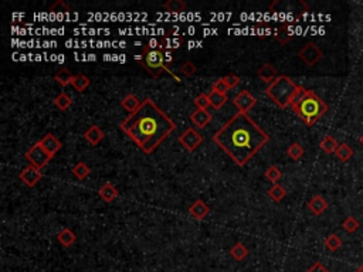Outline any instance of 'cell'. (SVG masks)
<instances>
[{
  "mask_svg": "<svg viewBox=\"0 0 363 272\" xmlns=\"http://www.w3.org/2000/svg\"><path fill=\"white\" fill-rule=\"evenodd\" d=\"M121 104H122V106H124V108H125V109L128 111V112L134 113V112H136L138 109H139V106H141V104H142V102H141L139 99L136 98L134 94H128V95H127L125 98L122 99Z\"/></svg>",
  "mask_w": 363,
  "mask_h": 272,
  "instance_id": "19",
  "label": "cell"
},
{
  "mask_svg": "<svg viewBox=\"0 0 363 272\" xmlns=\"http://www.w3.org/2000/svg\"><path fill=\"white\" fill-rule=\"evenodd\" d=\"M90 167L87 166L84 162H80V163H77L76 166L73 167V174L76 176L77 179H80V180H84L88 174H90Z\"/></svg>",
  "mask_w": 363,
  "mask_h": 272,
  "instance_id": "31",
  "label": "cell"
},
{
  "mask_svg": "<svg viewBox=\"0 0 363 272\" xmlns=\"http://www.w3.org/2000/svg\"><path fill=\"white\" fill-rule=\"evenodd\" d=\"M324 244H325V247L328 249H329V251L335 252V251H338V249H339L340 247H342V240L339 238V235L329 234L325 238Z\"/></svg>",
  "mask_w": 363,
  "mask_h": 272,
  "instance_id": "26",
  "label": "cell"
},
{
  "mask_svg": "<svg viewBox=\"0 0 363 272\" xmlns=\"http://www.w3.org/2000/svg\"><path fill=\"white\" fill-rule=\"evenodd\" d=\"M291 109L307 123V126H312L325 115L328 105L314 91L307 90L299 85L291 102Z\"/></svg>",
  "mask_w": 363,
  "mask_h": 272,
  "instance_id": "3",
  "label": "cell"
},
{
  "mask_svg": "<svg viewBox=\"0 0 363 272\" xmlns=\"http://www.w3.org/2000/svg\"><path fill=\"white\" fill-rule=\"evenodd\" d=\"M319 148L322 149V151L328 153V155H332L336 152V149L339 148V144L333 139L331 135H326L322 141H321V144H319Z\"/></svg>",
  "mask_w": 363,
  "mask_h": 272,
  "instance_id": "20",
  "label": "cell"
},
{
  "mask_svg": "<svg viewBox=\"0 0 363 272\" xmlns=\"http://www.w3.org/2000/svg\"><path fill=\"white\" fill-rule=\"evenodd\" d=\"M304 153H305V151H304L302 145L301 144H296V142H295V144L288 146L287 155L292 159V160H299V159L304 156Z\"/></svg>",
  "mask_w": 363,
  "mask_h": 272,
  "instance_id": "27",
  "label": "cell"
},
{
  "mask_svg": "<svg viewBox=\"0 0 363 272\" xmlns=\"http://www.w3.org/2000/svg\"><path fill=\"white\" fill-rule=\"evenodd\" d=\"M296 84L287 76H280L277 80H274L271 84H268L265 95L271 99L272 102L280 108H287L291 106L292 98L298 91Z\"/></svg>",
  "mask_w": 363,
  "mask_h": 272,
  "instance_id": "4",
  "label": "cell"
},
{
  "mask_svg": "<svg viewBox=\"0 0 363 272\" xmlns=\"http://www.w3.org/2000/svg\"><path fill=\"white\" fill-rule=\"evenodd\" d=\"M19 177H20V180H22L23 183L26 184V186H29V187H34L38 181L41 180L43 173H41V170H40L38 167L29 165V166L23 169L22 173L19 174Z\"/></svg>",
  "mask_w": 363,
  "mask_h": 272,
  "instance_id": "10",
  "label": "cell"
},
{
  "mask_svg": "<svg viewBox=\"0 0 363 272\" xmlns=\"http://www.w3.org/2000/svg\"><path fill=\"white\" fill-rule=\"evenodd\" d=\"M359 141H360V144H362V145H363V135H362V136H360V138H359Z\"/></svg>",
  "mask_w": 363,
  "mask_h": 272,
  "instance_id": "42",
  "label": "cell"
},
{
  "mask_svg": "<svg viewBox=\"0 0 363 272\" xmlns=\"http://www.w3.org/2000/svg\"><path fill=\"white\" fill-rule=\"evenodd\" d=\"M223 81L226 83V85L228 87V90L230 88H234V87H237L238 84H240V78L237 76H233V74H230V76H227L223 78Z\"/></svg>",
  "mask_w": 363,
  "mask_h": 272,
  "instance_id": "39",
  "label": "cell"
},
{
  "mask_svg": "<svg viewBox=\"0 0 363 272\" xmlns=\"http://www.w3.org/2000/svg\"><path fill=\"white\" fill-rule=\"evenodd\" d=\"M291 37H292V34L288 29V26H281L280 29L277 30V34H275V38L280 41L281 44H287L288 41L291 40Z\"/></svg>",
  "mask_w": 363,
  "mask_h": 272,
  "instance_id": "32",
  "label": "cell"
},
{
  "mask_svg": "<svg viewBox=\"0 0 363 272\" xmlns=\"http://www.w3.org/2000/svg\"><path fill=\"white\" fill-rule=\"evenodd\" d=\"M233 104L238 109V112L247 113L251 108H254V105L257 104V99L250 91L244 90L235 95L234 99H233Z\"/></svg>",
  "mask_w": 363,
  "mask_h": 272,
  "instance_id": "8",
  "label": "cell"
},
{
  "mask_svg": "<svg viewBox=\"0 0 363 272\" xmlns=\"http://www.w3.org/2000/svg\"><path fill=\"white\" fill-rule=\"evenodd\" d=\"M209 101H210V106L214 108V109H220L221 106L224 105L227 102V95H223V94H219V92H209Z\"/></svg>",
  "mask_w": 363,
  "mask_h": 272,
  "instance_id": "24",
  "label": "cell"
},
{
  "mask_svg": "<svg viewBox=\"0 0 363 272\" xmlns=\"http://www.w3.org/2000/svg\"><path fill=\"white\" fill-rule=\"evenodd\" d=\"M165 54L162 53L160 50H149L146 51L145 48V62H142V65L145 67L146 71H149L153 77L160 76L162 71H166L170 73L166 67H165ZM172 74V73H170Z\"/></svg>",
  "mask_w": 363,
  "mask_h": 272,
  "instance_id": "5",
  "label": "cell"
},
{
  "mask_svg": "<svg viewBox=\"0 0 363 272\" xmlns=\"http://www.w3.org/2000/svg\"><path fill=\"white\" fill-rule=\"evenodd\" d=\"M307 272H329V269H328V268H326L325 265L322 264V262H319V261H318V262H315V264L312 265V266H311L310 269H308Z\"/></svg>",
  "mask_w": 363,
  "mask_h": 272,
  "instance_id": "40",
  "label": "cell"
},
{
  "mask_svg": "<svg viewBox=\"0 0 363 272\" xmlns=\"http://www.w3.org/2000/svg\"><path fill=\"white\" fill-rule=\"evenodd\" d=\"M163 8L169 10V12H173V13H177V12H185L186 9V5L180 2V0H169L163 5Z\"/></svg>",
  "mask_w": 363,
  "mask_h": 272,
  "instance_id": "33",
  "label": "cell"
},
{
  "mask_svg": "<svg viewBox=\"0 0 363 272\" xmlns=\"http://www.w3.org/2000/svg\"><path fill=\"white\" fill-rule=\"evenodd\" d=\"M119 128L141 151L151 155L167 136L173 133L176 123L152 99L146 98L136 112L122 121Z\"/></svg>",
  "mask_w": 363,
  "mask_h": 272,
  "instance_id": "2",
  "label": "cell"
},
{
  "mask_svg": "<svg viewBox=\"0 0 363 272\" xmlns=\"http://www.w3.org/2000/svg\"><path fill=\"white\" fill-rule=\"evenodd\" d=\"M179 142L183 148H186L189 152H193L203 142V136L200 135L195 128H188L179 138Z\"/></svg>",
  "mask_w": 363,
  "mask_h": 272,
  "instance_id": "9",
  "label": "cell"
},
{
  "mask_svg": "<svg viewBox=\"0 0 363 272\" xmlns=\"http://www.w3.org/2000/svg\"><path fill=\"white\" fill-rule=\"evenodd\" d=\"M356 272H363V265H360V266H359V268L356 269Z\"/></svg>",
  "mask_w": 363,
  "mask_h": 272,
  "instance_id": "41",
  "label": "cell"
},
{
  "mask_svg": "<svg viewBox=\"0 0 363 272\" xmlns=\"http://www.w3.org/2000/svg\"><path fill=\"white\" fill-rule=\"evenodd\" d=\"M214 92H219V94H223V95H227V91H228V87L226 85V83L223 81V78L219 80V81H216V83L213 84V90Z\"/></svg>",
  "mask_w": 363,
  "mask_h": 272,
  "instance_id": "38",
  "label": "cell"
},
{
  "mask_svg": "<svg viewBox=\"0 0 363 272\" xmlns=\"http://www.w3.org/2000/svg\"><path fill=\"white\" fill-rule=\"evenodd\" d=\"M118 190H116V187L113 186L112 183H105L101 189H99V196H101V198L104 200V201H106V203H112L113 200L118 197Z\"/></svg>",
  "mask_w": 363,
  "mask_h": 272,
  "instance_id": "16",
  "label": "cell"
},
{
  "mask_svg": "<svg viewBox=\"0 0 363 272\" xmlns=\"http://www.w3.org/2000/svg\"><path fill=\"white\" fill-rule=\"evenodd\" d=\"M230 255L234 258L235 261H243L244 258L249 255V249L243 242H237L230 249Z\"/></svg>",
  "mask_w": 363,
  "mask_h": 272,
  "instance_id": "22",
  "label": "cell"
},
{
  "mask_svg": "<svg viewBox=\"0 0 363 272\" xmlns=\"http://www.w3.org/2000/svg\"><path fill=\"white\" fill-rule=\"evenodd\" d=\"M268 196L271 197L274 201H281L284 197L287 196V190L284 189L281 184H272V187L268 190Z\"/></svg>",
  "mask_w": 363,
  "mask_h": 272,
  "instance_id": "28",
  "label": "cell"
},
{
  "mask_svg": "<svg viewBox=\"0 0 363 272\" xmlns=\"http://www.w3.org/2000/svg\"><path fill=\"white\" fill-rule=\"evenodd\" d=\"M281 176H282V173H281V170L277 166H270L265 170L267 180H270L271 183H274V184H277V181L280 180Z\"/></svg>",
  "mask_w": 363,
  "mask_h": 272,
  "instance_id": "34",
  "label": "cell"
},
{
  "mask_svg": "<svg viewBox=\"0 0 363 272\" xmlns=\"http://www.w3.org/2000/svg\"><path fill=\"white\" fill-rule=\"evenodd\" d=\"M213 142L234 163L244 166L270 142V136L247 113L237 112L214 133Z\"/></svg>",
  "mask_w": 363,
  "mask_h": 272,
  "instance_id": "1",
  "label": "cell"
},
{
  "mask_svg": "<svg viewBox=\"0 0 363 272\" xmlns=\"http://www.w3.org/2000/svg\"><path fill=\"white\" fill-rule=\"evenodd\" d=\"M335 156L339 159L340 162H348L353 158V149L348 144H340L339 148L335 152Z\"/></svg>",
  "mask_w": 363,
  "mask_h": 272,
  "instance_id": "21",
  "label": "cell"
},
{
  "mask_svg": "<svg viewBox=\"0 0 363 272\" xmlns=\"http://www.w3.org/2000/svg\"><path fill=\"white\" fill-rule=\"evenodd\" d=\"M38 144L41 145V148H43L51 158L61 149V142L53 133H47L45 136H43V138L38 141Z\"/></svg>",
  "mask_w": 363,
  "mask_h": 272,
  "instance_id": "11",
  "label": "cell"
},
{
  "mask_svg": "<svg viewBox=\"0 0 363 272\" xmlns=\"http://www.w3.org/2000/svg\"><path fill=\"white\" fill-rule=\"evenodd\" d=\"M190 121L193 122V125L196 128L202 129L209 125V122L212 121V113L207 109H196L195 112L190 115Z\"/></svg>",
  "mask_w": 363,
  "mask_h": 272,
  "instance_id": "12",
  "label": "cell"
},
{
  "mask_svg": "<svg viewBox=\"0 0 363 272\" xmlns=\"http://www.w3.org/2000/svg\"><path fill=\"white\" fill-rule=\"evenodd\" d=\"M209 213H210V207L204 203L203 200H196L195 203L190 206L189 209V214L193 219L197 220V221H200V220H203L206 216H209Z\"/></svg>",
  "mask_w": 363,
  "mask_h": 272,
  "instance_id": "13",
  "label": "cell"
},
{
  "mask_svg": "<svg viewBox=\"0 0 363 272\" xmlns=\"http://www.w3.org/2000/svg\"><path fill=\"white\" fill-rule=\"evenodd\" d=\"M308 209H310L311 212L314 213L315 216H321V214L328 209V201H326L325 198L321 196V194H317V196H314L310 200Z\"/></svg>",
  "mask_w": 363,
  "mask_h": 272,
  "instance_id": "15",
  "label": "cell"
},
{
  "mask_svg": "<svg viewBox=\"0 0 363 272\" xmlns=\"http://www.w3.org/2000/svg\"><path fill=\"white\" fill-rule=\"evenodd\" d=\"M71 85H73L77 91L83 92V91H85L88 87H90V78L87 76H83V74L74 76Z\"/></svg>",
  "mask_w": 363,
  "mask_h": 272,
  "instance_id": "25",
  "label": "cell"
},
{
  "mask_svg": "<svg viewBox=\"0 0 363 272\" xmlns=\"http://www.w3.org/2000/svg\"><path fill=\"white\" fill-rule=\"evenodd\" d=\"M24 158L27 159V162L30 163L31 166H36L38 169H43L53 159L41 148V145L38 144V142L33 145L30 149L24 153Z\"/></svg>",
  "mask_w": 363,
  "mask_h": 272,
  "instance_id": "6",
  "label": "cell"
},
{
  "mask_svg": "<svg viewBox=\"0 0 363 272\" xmlns=\"http://www.w3.org/2000/svg\"><path fill=\"white\" fill-rule=\"evenodd\" d=\"M180 71H182V74H185L186 77L195 76V74H196V65H195L193 62L188 61V62H185V64L182 65Z\"/></svg>",
  "mask_w": 363,
  "mask_h": 272,
  "instance_id": "37",
  "label": "cell"
},
{
  "mask_svg": "<svg viewBox=\"0 0 363 272\" xmlns=\"http://www.w3.org/2000/svg\"><path fill=\"white\" fill-rule=\"evenodd\" d=\"M360 227V223L357 221V220L353 217V216H349V217H346V219L343 220V223H342V228L346 231V233H349V234H352V233H355V231H357V228Z\"/></svg>",
  "mask_w": 363,
  "mask_h": 272,
  "instance_id": "29",
  "label": "cell"
},
{
  "mask_svg": "<svg viewBox=\"0 0 363 272\" xmlns=\"http://www.w3.org/2000/svg\"><path fill=\"white\" fill-rule=\"evenodd\" d=\"M73 78H74V76L68 71L67 68H61L60 71L54 76V80L60 84L61 87H67V85H70V84L73 83Z\"/></svg>",
  "mask_w": 363,
  "mask_h": 272,
  "instance_id": "23",
  "label": "cell"
},
{
  "mask_svg": "<svg viewBox=\"0 0 363 272\" xmlns=\"http://www.w3.org/2000/svg\"><path fill=\"white\" fill-rule=\"evenodd\" d=\"M257 76L260 77L263 81H265V83L268 84H271L274 80H277V78L280 77L278 76V73H277V70L272 67L271 64H268V62H265V64H263L261 67L258 68Z\"/></svg>",
  "mask_w": 363,
  "mask_h": 272,
  "instance_id": "14",
  "label": "cell"
},
{
  "mask_svg": "<svg viewBox=\"0 0 363 272\" xmlns=\"http://www.w3.org/2000/svg\"><path fill=\"white\" fill-rule=\"evenodd\" d=\"M197 109H207L210 106V101H209V95L207 94H200L199 97L195 99Z\"/></svg>",
  "mask_w": 363,
  "mask_h": 272,
  "instance_id": "35",
  "label": "cell"
},
{
  "mask_svg": "<svg viewBox=\"0 0 363 272\" xmlns=\"http://www.w3.org/2000/svg\"><path fill=\"white\" fill-rule=\"evenodd\" d=\"M50 12H51V13H68L70 8H68L63 0H58V2H55L53 6L50 8Z\"/></svg>",
  "mask_w": 363,
  "mask_h": 272,
  "instance_id": "36",
  "label": "cell"
},
{
  "mask_svg": "<svg viewBox=\"0 0 363 272\" xmlns=\"http://www.w3.org/2000/svg\"><path fill=\"white\" fill-rule=\"evenodd\" d=\"M57 240H58V242H60L61 245H64V247H71V245L76 242L77 237L76 234L73 233V230L63 228L60 233L57 234Z\"/></svg>",
  "mask_w": 363,
  "mask_h": 272,
  "instance_id": "18",
  "label": "cell"
},
{
  "mask_svg": "<svg viewBox=\"0 0 363 272\" xmlns=\"http://www.w3.org/2000/svg\"><path fill=\"white\" fill-rule=\"evenodd\" d=\"M104 132L97 126V125H92L90 129H87V132L84 133L85 141L91 145H98L102 139H104Z\"/></svg>",
  "mask_w": 363,
  "mask_h": 272,
  "instance_id": "17",
  "label": "cell"
},
{
  "mask_svg": "<svg viewBox=\"0 0 363 272\" xmlns=\"http://www.w3.org/2000/svg\"><path fill=\"white\" fill-rule=\"evenodd\" d=\"M54 105L57 106L61 111H67L68 108L71 106V98L68 97L66 92H61L60 95H57L54 99Z\"/></svg>",
  "mask_w": 363,
  "mask_h": 272,
  "instance_id": "30",
  "label": "cell"
},
{
  "mask_svg": "<svg viewBox=\"0 0 363 272\" xmlns=\"http://www.w3.org/2000/svg\"><path fill=\"white\" fill-rule=\"evenodd\" d=\"M298 57H299L308 67H312V65H315L318 61L324 57V54H322L321 48H319L315 43H307V44L304 45L302 48L298 51Z\"/></svg>",
  "mask_w": 363,
  "mask_h": 272,
  "instance_id": "7",
  "label": "cell"
}]
</instances>
